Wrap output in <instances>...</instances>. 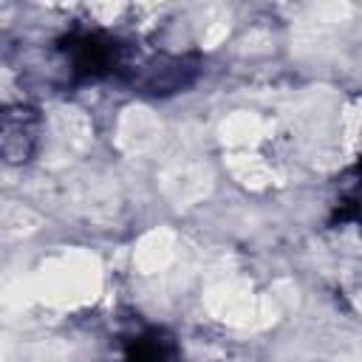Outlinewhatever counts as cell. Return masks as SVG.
I'll return each mask as SVG.
<instances>
[{
  "label": "cell",
  "instance_id": "6da1fadb",
  "mask_svg": "<svg viewBox=\"0 0 362 362\" xmlns=\"http://www.w3.org/2000/svg\"><path fill=\"white\" fill-rule=\"evenodd\" d=\"M57 51L71 82L105 79L113 74L122 76L130 65L124 45L105 31H71L57 42Z\"/></svg>",
  "mask_w": 362,
  "mask_h": 362
},
{
  "label": "cell",
  "instance_id": "7a4b0ae2",
  "mask_svg": "<svg viewBox=\"0 0 362 362\" xmlns=\"http://www.w3.org/2000/svg\"><path fill=\"white\" fill-rule=\"evenodd\" d=\"M198 59L181 57V54H158L139 65H127L122 79L147 96H170L184 88H189L198 76Z\"/></svg>",
  "mask_w": 362,
  "mask_h": 362
},
{
  "label": "cell",
  "instance_id": "3957f363",
  "mask_svg": "<svg viewBox=\"0 0 362 362\" xmlns=\"http://www.w3.org/2000/svg\"><path fill=\"white\" fill-rule=\"evenodd\" d=\"M40 130L42 119L34 107L28 105H11L3 113V127H0V153L8 164H25L31 161L37 144H40Z\"/></svg>",
  "mask_w": 362,
  "mask_h": 362
},
{
  "label": "cell",
  "instance_id": "277c9868",
  "mask_svg": "<svg viewBox=\"0 0 362 362\" xmlns=\"http://www.w3.org/2000/svg\"><path fill=\"white\" fill-rule=\"evenodd\" d=\"M124 362H175V342L164 328H144L124 339Z\"/></svg>",
  "mask_w": 362,
  "mask_h": 362
},
{
  "label": "cell",
  "instance_id": "5b68a950",
  "mask_svg": "<svg viewBox=\"0 0 362 362\" xmlns=\"http://www.w3.org/2000/svg\"><path fill=\"white\" fill-rule=\"evenodd\" d=\"M337 218L342 223H362V158L354 164V170L348 173L345 184L339 189Z\"/></svg>",
  "mask_w": 362,
  "mask_h": 362
}]
</instances>
